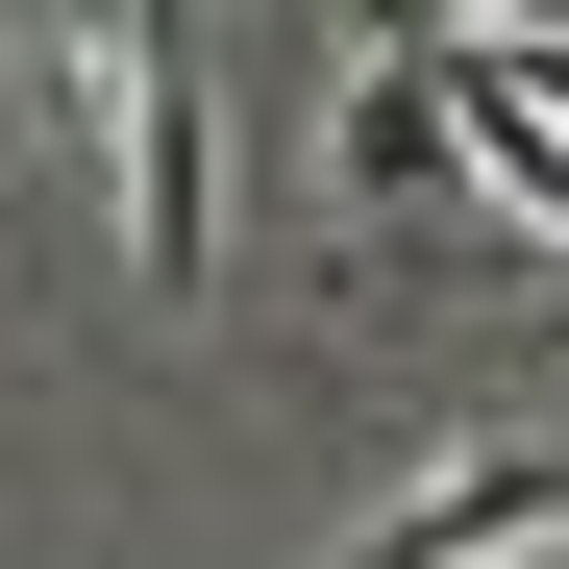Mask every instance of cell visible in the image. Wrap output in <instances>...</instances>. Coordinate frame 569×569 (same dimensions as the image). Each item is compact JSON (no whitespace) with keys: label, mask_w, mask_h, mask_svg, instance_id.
Segmentation results:
<instances>
[{"label":"cell","mask_w":569,"mask_h":569,"mask_svg":"<svg viewBox=\"0 0 569 569\" xmlns=\"http://www.w3.org/2000/svg\"><path fill=\"white\" fill-rule=\"evenodd\" d=\"M347 199H470V124L421 100V50H371V74H347Z\"/></svg>","instance_id":"obj_3"},{"label":"cell","mask_w":569,"mask_h":569,"mask_svg":"<svg viewBox=\"0 0 569 569\" xmlns=\"http://www.w3.org/2000/svg\"><path fill=\"white\" fill-rule=\"evenodd\" d=\"M50 100L124 149V272H149L173 322H199V272H223V199H199L223 100H199V50H173V26H50Z\"/></svg>","instance_id":"obj_1"},{"label":"cell","mask_w":569,"mask_h":569,"mask_svg":"<svg viewBox=\"0 0 569 569\" xmlns=\"http://www.w3.org/2000/svg\"><path fill=\"white\" fill-rule=\"evenodd\" d=\"M569 545V446H446L397 520H347L322 569H545Z\"/></svg>","instance_id":"obj_2"}]
</instances>
